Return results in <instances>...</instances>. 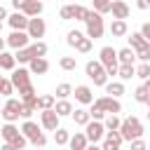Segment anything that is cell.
I'll list each match as a JSON object with an SVG mask.
<instances>
[{
    "mask_svg": "<svg viewBox=\"0 0 150 150\" xmlns=\"http://www.w3.org/2000/svg\"><path fill=\"white\" fill-rule=\"evenodd\" d=\"M117 131L122 134L124 141H134V138H141L143 136V124H141L138 117H127V120H122V124H120Z\"/></svg>",
    "mask_w": 150,
    "mask_h": 150,
    "instance_id": "cell-1",
    "label": "cell"
},
{
    "mask_svg": "<svg viewBox=\"0 0 150 150\" xmlns=\"http://www.w3.org/2000/svg\"><path fill=\"white\" fill-rule=\"evenodd\" d=\"M84 70H87V77H89L96 87H105V82H108V73H105V68H103L101 61H89V63L84 66Z\"/></svg>",
    "mask_w": 150,
    "mask_h": 150,
    "instance_id": "cell-2",
    "label": "cell"
},
{
    "mask_svg": "<svg viewBox=\"0 0 150 150\" xmlns=\"http://www.w3.org/2000/svg\"><path fill=\"white\" fill-rule=\"evenodd\" d=\"M129 42H131V49L136 52V59H141V61H150V42L141 35V30H138V33H131Z\"/></svg>",
    "mask_w": 150,
    "mask_h": 150,
    "instance_id": "cell-3",
    "label": "cell"
},
{
    "mask_svg": "<svg viewBox=\"0 0 150 150\" xmlns=\"http://www.w3.org/2000/svg\"><path fill=\"white\" fill-rule=\"evenodd\" d=\"M98 61L103 63V68H105V73L108 75H117V52L112 49V47H103L101 52H98Z\"/></svg>",
    "mask_w": 150,
    "mask_h": 150,
    "instance_id": "cell-4",
    "label": "cell"
},
{
    "mask_svg": "<svg viewBox=\"0 0 150 150\" xmlns=\"http://www.w3.org/2000/svg\"><path fill=\"white\" fill-rule=\"evenodd\" d=\"M21 131H23V136H26L33 145H38V148H42V145L47 143V138H45V134L40 131V127H38L35 122H30V120H26V122H23Z\"/></svg>",
    "mask_w": 150,
    "mask_h": 150,
    "instance_id": "cell-5",
    "label": "cell"
},
{
    "mask_svg": "<svg viewBox=\"0 0 150 150\" xmlns=\"http://www.w3.org/2000/svg\"><path fill=\"white\" fill-rule=\"evenodd\" d=\"M84 23H87V38H91V40L101 38L103 30H105V26H103V16H101L98 12H89V19H87Z\"/></svg>",
    "mask_w": 150,
    "mask_h": 150,
    "instance_id": "cell-6",
    "label": "cell"
},
{
    "mask_svg": "<svg viewBox=\"0 0 150 150\" xmlns=\"http://www.w3.org/2000/svg\"><path fill=\"white\" fill-rule=\"evenodd\" d=\"M103 134H105V127L101 124V120H89L84 124V136L89 143H98L103 138Z\"/></svg>",
    "mask_w": 150,
    "mask_h": 150,
    "instance_id": "cell-7",
    "label": "cell"
},
{
    "mask_svg": "<svg viewBox=\"0 0 150 150\" xmlns=\"http://www.w3.org/2000/svg\"><path fill=\"white\" fill-rule=\"evenodd\" d=\"M0 117H2L5 122H14V120H19V117H21V101H16V98H9V101L2 105V110H0Z\"/></svg>",
    "mask_w": 150,
    "mask_h": 150,
    "instance_id": "cell-8",
    "label": "cell"
},
{
    "mask_svg": "<svg viewBox=\"0 0 150 150\" xmlns=\"http://www.w3.org/2000/svg\"><path fill=\"white\" fill-rule=\"evenodd\" d=\"M45 30H47V26H45V19H40V16H30V19H28V28H26L28 38H35V40H40V38L45 35Z\"/></svg>",
    "mask_w": 150,
    "mask_h": 150,
    "instance_id": "cell-9",
    "label": "cell"
},
{
    "mask_svg": "<svg viewBox=\"0 0 150 150\" xmlns=\"http://www.w3.org/2000/svg\"><path fill=\"white\" fill-rule=\"evenodd\" d=\"M94 105H98L103 112H120L122 110V105H120V101L115 96H101V98L94 101Z\"/></svg>",
    "mask_w": 150,
    "mask_h": 150,
    "instance_id": "cell-10",
    "label": "cell"
},
{
    "mask_svg": "<svg viewBox=\"0 0 150 150\" xmlns=\"http://www.w3.org/2000/svg\"><path fill=\"white\" fill-rule=\"evenodd\" d=\"M40 122H42V127H45L47 131H56V127H59V115H56V110H54V108L42 110V112H40Z\"/></svg>",
    "mask_w": 150,
    "mask_h": 150,
    "instance_id": "cell-11",
    "label": "cell"
},
{
    "mask_svg": "<svg viewBox=\"0 0 150 150\" xmlns=\"http://www.w3.org/2000/svg\"><path fill=\"white\" fill-rule=\"evenodd\" d=\"M12 84L16 87V89H23V87H28L30 84V70H26V68H16V70H12Z\"/></svg>",
    "mask_w": 150,
    "mask_h": 150,
    "instance_id": "cell-12",
    "label": "cell"
},
{
    "mask_svg": "<svg viewBox=\"0 0 150 150\" xmlns=\"http://www.w3.org/2000/svg\"><path fill=\"white\" fill-rule=\"evenodd\" d=\"M28 33L26 30H12V35L7 38V45L12 49H21V47H28Z\"/></svg>",
    "mask_w": 150,
    "mask_h": 150,
    "instance_id": "cell-13",
    "label": "cell"
},
{
    "mask_svg": "<svg viewBox=\"0 0 150 150\" xmlns=\"http://www.w3.org/2000/svg\"><path fill=\"white\" fill-rule=\"evenodd\" d=\"M28 70H30V73H35V75H45V73L49 70V63H47V59H45V56H35V59H30V61H28Z\"/></svg>",
    "mask_w": 150,
    "mask_h": 150,
    "instance_id": "cell-14",
    "label": "cell"
},
{
    "mask_svg": "<svg viewBox=\"0 0 150 150\" xmlns=\"http://www.w3.org/2000/svg\"><path fill=\"white\" fill-rule=\"evenodd\" d=\"M122 134L120 131H108L105 134V141H103V150H120V145H122Z\"/></svg>",
    "mask_w": 150,
    "mask_h": 150,
    "instance_id": "cell-15",
    "label": "cell"
},
{
    "mask_svg": "<svg viewBox=\"0 0 150 150\" xmlns=\"http://www.w3.org/2000/svg\"><path fill=\"white\" fill-rule=\"evenodd\" d=\"M110 12H112L115 19H127L129 16V5L124 0H112L110 2Z\"/></svg>",
    "mask_w": 150,
    "mask_h": 150,
    "instance_id": "cell-16",
    "label": "cell"
},
{
    "mask_svg": "<svg viewBox=\"0 0 150 150\" xmlns=\"http://www.w3.org/2000/svg\"><path fill=\"white\" fill-rule=\"evenodd\" d=\"M9 26H12L14 30H26V28H28V16H26L23 12H14V14L9 16Z\"/></svg>",
    "mask_w": 150,
    "mask_h": 150,
    "instance_id": "cell-17",
    "label": "cell"
},
{
    "mask_svg": "<svg viewBox=\"0 0 150 150\" xmlns=\"http://www.w3.org/2000/svg\"><path fill=\"white\" fill-rule=\"evenodd\" d=\"M75 98H77L82 105H87V103H94V94H91V89H89L87 84H80V87H75Z\"/></svg>",
    "mask_w": 150,
    "mask_h": 150,
    "instance_id": "cell-18",
    "label": "cell"
},
{
    "mask_svg": "<svg viewBox=\"0 0 150 150\" xmlns=\"http://www.w3.org/2000/svg\"><path fill=\"white\" fill-rule=\"evenodd\" d=\"M16 136H21V131L14 127V122H7V124L0 129V138H2V141H7V143H12Z\"/></svg>",
    "mask_w": 150,
    "mask_h": 150,
    "instance_id": "cell-19",
    "label": "cell"
},
{
    "mask_svg": "<svg viewBox=\"0 0 150 150\" xmlns=\"http://www.w3.org/2000/svg\"><path fill=\"white\" fill-rule=\"evenodd\" d=\"M68 143H70V150H84V148L89 145V141H87V136H84L82 131H75Z\"/></svg>",
    "mask_w": 150,
    "mask_h": 150,
    "instance_id": "cell-20",
    "label": "cell"
},
{
    "mask_svg": "<svg viewBox=\"0 0 150 150\" xmlns=\"http://www.w3.org/2000/svg\"><path fill=\"white\" fill-rule=\"evenodd\" d=\"M21 12H23L28 19H30V16H40V14H42V2H40V0H28Z\"/></svg>",
    "mask_w": 150,
    "mask_h": 150,
    "instance_id": "cell-21",
    "label": "cell"
},
{
    "mask_svg": "<svg viewBox=\"0 0 150 150\" xmlns=\"http://www.w3.org/2000/svg\"><path fill=\"white\" fill-rule=\"evenodd\" d=\"M117 75H120V80H131L136 75V66L134 63H120L117 66Z\"/></svg>",
    "mask_w": 150,
    "mask_h": 150,
    "instance_id": "cell-22",
    "label": "cell"
},
{
    "mask_svg": "<svg viewBox=\"0 0 150 150\" xmlns=\"http://www.w3.org/2000/svg\"><path fill=\"white\" fill-rule=\"evenodd\" d=\"M127 21L124 19H115L112 23H110V33L115 35V38H122V35H127Z\"/></svg>",
    "mask_w": 150,
    "mask_h": 150,
    "instance_id": "cell-23",
    "label": "cell"
},
{
    "mask_svg": "<svg viewBox=\"0 0 150 150\" xmlns=\"http://www.w3.org/2000/svg\"><path fill=\"white\" fill-rule=\"evenodd\" d=\"M54 110H56V115H59V117H66V115H70V112H73V103H70V101H66V98H61L59 103H54Z\"/></svg>",
    "mask_w": 150,
    "mask_h": 150,
    "instance_id": "cell-24",
    "label": "cell"
},
{
    "mask_svg": "<svg viewBox=\"0 0 150 150\" xmlns=\"http://www.w3.org/2000/svg\"><path fill=\"white\" fill-rule=\"evenodd\" d=\"M14 63H16L14 54H9V52H0V68H2V70H14Z\"/></svg>",
    "mask_w": 150,
    "mask_h": 150,
    "instance_id": "cell-25",
    "label": "cell"
},
{
    "mask_svg": "<svg viewBox=\"0 0 150 150\" xmlns=\"http://www.w3.org/2000/svg\"><path fill=\"white\" fill-rule=\"evenodd\" d=\"M134 59H136V52L131 47H124V49L117 52V61L120 63H134Z\"/></svg>",
    "mask_w": 150,
    "mask_h": 150,
    "instance_id": "cell-26",
    "label": "cell"
},
{
    "mask_svg": "<svg viewBox=\"0 0 150 150\" xmlns=\"http://www.w3.org/2000/svg\"><path fill=\"white\" fill-rule=\"evenodd\" d=\"M73 115V120H75V124H80V127H84L89 120H91V115H89V110H84V108H77L75 112H70Z\"/></svg>",
    "mask_w": 150,
    "mask_h": 150,
    "instance_id": "cell-27",
    "label": "cell"
},
{
    "mask_svg": "<svg viewBox=\"0 0 150 150\" xmlns=\"http://www.w3.org/2000/svg\"><path fill=\"white\" fill-rule=\"evenodd\" d=\"M54 103H56V96H52V94H45V96H38V105H35V108H40V110H47V108H54Z\"/></svg>",
    "mask_w": 150,
    "mask_h": 150,
    "instance_id": "cell-28",
    "label": "cell"
},
{
    "mask_svg": "<svg viewBox=\"0 0 150 150\" xmlns=\"http://www.w3.org/2000/svg\"><path fill=\"white\" fill-rule=\"evenodd\" d=\"M120 124H122V120L117 117V112H110V115L105 117V122H103V127H105L108 131H117V129H120Z\"/></svg>",
    "mask_w": 150,
    "mask_h": 150,
    "instance_id": "cell-29",
    "label": "cell"
},
{
    "mask_svg": "<svg viewBox=\"0 0 150 150\" xmlns=\"http://www.w3.org/2000/svg\"><path fill=\"white\" fill-rule=\"evenodd\" d=\"M70 12H73V19H80V21L89 19V9L82 7V5H70Z\"/></svg>",
    "mask_w": 150,
    "mask_h": 150,
    "instance_id": "cell-30",
    "label": "cell"
},
{
    "mask_svg": "<svg viewBox=\"0 0 150 150\" xmlns=\"http://www.w3.org/2000/svg\"><path fill=\"white\" fill-rule=\"evenodd\" d=\"M28 49H30L33 59H35V56H45V54H47V45H45V42H40V40H35L33 45H28Z\"/></svg>",
    "mask_w": 150,
    "mask_h": 150,
    "instance_id": "cell-31",
    "label": "cell"
},
{
    "mask_svg": "<svg viewBox=\"0 0 150 150\" xmlns=\"http://www.w3.org/2000/svg\"><path fill=\"white\" fill-rule=\"evenodd\" d=\"M105 91L112 94V96L117 98V96L124 94V84H122V82H105Z\"/></svg>",
    "mask_w": 150,
    "mask_h": 150,
    "instance_id": "cell-32",
    "label": "cell"
},
{
    "mask_svg": "<svg viewBox=\"0 0 150 150\" xmlns=\"http://www.w3.org/2000/svg\"><path fill=\"white\" fill-rule=\"evenodd\" d=\"M54 141H56V145H66V143L70 141V131L56 127V131H54Z\"/></svg>",
    "mask_w": 150,
    "mask_h": 150,
    "instance_id": "cell-33",
    "label": "cell"
},
{
    "mask_svg": "<svg viewBox=\"0 0 150 150\" xmlns=\"http://www.w3.org/2000/svg\"><path fill=\"white\" fill-rule=\"evenodd\" d=\"M14 59H16L19 63H28V61L33 59V54H30V49H28V47H21V49H16Z\"/></svg>",
    "mask_w": 150,
    "mask_h": 150,
    "instance_id": "cell-34",
    "label": "cell"
},
{
    "mask_svg": "<svg viewBox=\"0 0 150 150\" xmlns=\"http://www.w3.org/2000/svg\"><path fill=\"white\" fill-rule=\"evenodd\" d=\"M136 75H138L141 80H148V77H150V61H141V66L136 68Z\"/></svg>",
    "mask_w": 150,
    "mask_h": 150,
    "instance_id": "cell-35",
    "label": "cell"
},
{
    "mask_svg": "<svg viewBox=\"0 0 150 150\" xmlns=\"http://www.w3.org/2000/svg\"><path fill=\"white\" fill-rule=\"evenodd\" d=\"M94 12L108 14V12H110V0H94Z\"/></svg>",
    "mask_w": 150,
    "mask_h": 150,
    "instance_id": "cell-36",
    "label": "cell"
},
{
    "mask_svg": "<svg viewBox=\"0 0 150 150\" xmlns=\"http://www.w3.org/2000/svg\"><path fill=\"white\" fill-rule=\"evenodd\" d=\"M70 94H73V87H70L68 82H61V84L56 87V96H59V98H66V96H70Z\"/></svg>",
    "mask_w": 150,
    "mask_h": 150,
    "instance_id": "cell-37",
    "label": "cell"
},
{
    "mask_svg": "<svg viewBox=\"0 0 150 150\" xmlns=\"http://www.w3.org/2000/svg\"><path fill=\"white\" fill-rule=\"evenodd\" d=\"M82 38H84V35H82L80 30H70V33H68V38H66V42H68L70 47H77V42H80Z\"/></svg>",
    "mask_w": 150,
    "mask_h": 150,
    "instance_id": "cell-38",
    "label": "cell"
},
{
    "mask_svg": "<svg viewBox=\"0 0 150 150\" xmlns=\"http://www.w3.org/2000/svg\"><path fill=\"white\" fill-rule=\"evenodd\" d=\"M59 66H61L63 70H75V66H77V61H75L73 56H63V59L59 61Z\"/></svg>",
    "mask_w": 150,
    "mask_h": 150,
    "instance_id": "cell-39",
    "label": "cell"
},
{
    "mask_svg": "<svg viewBox=\"0 0 150 150\" xmlns=\"http://www.w3.org/2000/svg\"><path fill=\"white\" fill-rule=\"evenodd\" d=\"M80 54H87L89 49H91V38H82L80 42H77V47H75Z\"/></svg>",
    "mask_w": 150,
    "mask_h": 150,
    "instance_id": "cell-40",
    "label": "cell"
},
{
    "mask_svg": "<svg viewBox=\"0 0 150 150\" xmlns=\"http://www.w3.org/2000/svg\"><path fill=\"white\" fill-rule=\"evenodd\" d=\"M12 91H14L12 80H5V77H2V80H0V94H2V96H7V94H12Z\"/></svg>",
    "mask_w": 150,
    "mask_h": 150,
    "instance_id": "cell-41",
    "label": "cell"
},
{
    "mask_svg": "<svg viewBox=\"0 0 150 150\" xmlns=\"http://www.w3.org/2000/svg\"><path fill=\"white\" fill-rule=\"evenodd\" d=\"M134 98H136L138 103H145V101H148V89H145V87L141 84V87L136 89V94H134Z\"/></svg>",
    "mask_w": 150,
    "mask_h": 150,
    "instance_id": "cell-42",
    "label": "cell"
},
{
    "mask_svg": "<svg viewBox=\"0 0 150 150\" xmlns=\"http://www.w3.org/2000/svg\"><path fill=\"white\" fill-rule=\"evenodd\" d=\"M26 143H28V138H26L23 134H21V136H16V138L12 141V145H14L16 150H23V148H26Z\"/></svg>",
    "mask_w": 150,
    "mask_h": 150,
    "instance_id": "cell-43",
    "label": "cell"
},
{
    "mask_svg": "<svg viewBox=\"0 0 150 150\" xmlns=\"http://www.w3.org/2000/svg\"><path fill=\"white\" fill-rule=\"evenodd\" d=\"M89 115H91V120H103V117H105V112H103L98 105H94V108L89 110Z\"/></svg>",
    "mask_w": 150,
    "mask_h": 150,
    "instance_id": "cell-44",
    "label": "cell"
},
{
    "mask_svg": "<svg viewBox=\"0 0 150 150\" xmlns=\"http://www.w3.org/2000/svg\"><path fill=\"white\" fill-rule=\"evenodd\" d=\"M131 150H145V141L143 138H134L131 141Z\"/></svg>",
    "mask_w": 150,
    "mask_h": 150,
    "instance_id": "cell-45",
    "label": "cell"
},
{
    "mask_svg": "<svg viewBox=\"0 0 150 150\" xmlns=\"http://www.w3.org/2000/svg\"><path fill=\"white\" fill-rule=\"evenodd\" d=\"M61 19H73V12H70V5H66V7H61Z\"/></svg>",
    "mask_w": 150,
    "mask_h": 150,
    "instance_id": "cell-46",
    "label": "cell"
},
{
    "mask_svg": "<svg viewBox=\"0 0 150 150\" xmlns=\"http://www.w3.org/2000/svg\"><path fill=\"white\" fill-rule=\"evenodd\" d=\"M33 110H35V108H30V105H23V103H21V117H26V120H28V117L33 115Z\"/></svg>",
    "mask_w": 150,
    "mask_h": 150,
    "instance_id": "cell-47",
    "label": "cell"
},
{
    "mask_svg": "<svg viewBox=\"0 0 150 150\" xmlns=\"http://www.w3.org/2000/svg\"><path fill=\"white\" fill-rule=\"evenodd\" d=\"M19 94H21V98H23V96H30V94H35V89H33V84H28V87L19 89Z\"/></svg>",
    "mask_w": 150,
    "mask_h": 150,
    "instance_id": "cell-48",
    "label": "cell"
},
{
    "mask_svg": "<svg viewBox=\"0 0 150 150\" xmlns=\"http://www.w3.org/2000/svg\"><path fill=\"white\" fill-rule=\"evenodd\" d=\"M141 35L150 42V23H143V26H141Z\"/></svg>",
    "mask_w": 150,
    "mask_h": 150,
    "instance_id": "cell-49",
    "label": "cell"
},
{
    "mask_svg": "<svg viewBox=\"0 0 150 150\" xmlns=\"http://www.w3.org/2000/svg\"><path fill=\"white\" fill-rule=\"evenodd\" d=\"M26 2H28V0H12V5H14V9H16V12H19V9H23V7H26Z\"/></svg>",
    "mask_w": 150,
    "mask_h": 150,
    "instance_id": "cell-50",
    "label": "cell"
},
{
    "mask_svg": "<svg viewBox=\"0 0 150 150\" xmlns=\"http://www.w3.org/2000/svg\"><path fill=\"white\" fill-rule=\"evenodd\" d=\"M136 7H138V9H148V7H150V0H138Z\"/></svg>",
    "mask_w": 150,
    "mask_h": 150,
    "instance_id": "cell-51",
    "label": "cell"
},
{
    "mask_svg": "<svg viewBox=\"0 0 150 150\" xmlns=\"http://www.w3.org/2000/svg\"><path fill=\"white\" fill-rule=\"evenodd\" d=\"M0 150H16V148H14V145H12V143H7V141H5V143H2V145H0Z\"/></svg>",
    "mask_w": 150,
    "mask_h": 150,
    "instance_id": "cell-52",
    "label": "cell"
},
{
    "mask_svg": "<svg viewBox=\"0 0 150 150\" xmlns=\"http://www.w3.org/2000/svg\"><path fill=\"white\" fill-rule=\"evenodd\" d=\"M2 19H7V12H5V7L0 5V21H2Z\"/></svg>",
    "mask_w": 150,
    "mask_h": 150,
    "instance_id": "cell-53",
    "label": "cell"
},
{
    "mask_svg": "<svg viewBox=\"0 0 150 150\" xmlns=\"http://www.w3.org/2000/svg\"><path fill=\"white\" fill-rule=\"evenodd\" d=\"M84 150H103V148H98V145H96V143H91V145H87V148H84Z\"/></svg>",
    "mask_w": 150,
    "mask_h": 150,
    "instance_id": "cell-54",
    "label": "cell"
},
{
    "mask_svg": "<svg viewBox=\"0 0 150 150\" xmlns=\"http://www.w3.org/2000/svg\"><path fill=\"white\" fill-rule=\"evenodd\" d=\"M143 87H145V89H148V94H150V77H148V80L143 82Z\"/></svg>",
    "mask_w": 150,
    "mask_h": 150,
    "instance_id": "cell-55",
    "label": "cell"
},
{
    "mask_svg": "<svg viewBox=\"0 0 150 150\" xmlns=\"http://www.w3.org/2000/svg\"><path fill=\"white\" fill-rule=\"evenodd\" d=\"M5 45H7V40H2V38H0V52H5Z\"/></svg>",
    "mask_w": 150,
    "mask_h": 150,
    "instance_id": "cell-56",
    "label": "cell"
},
{
    "mask_svg": "<svg viewBox=\"0 0 150 150\" xmlns=\"http://www.w3.org/2000/svg\"><path fill=\"white\" fill-rule=\"evenodd\" d=\"M145 103H148V108H150V94H148V101H145Z\"/></svg>",
    "mask_w": 150,
    "mask_h": 150,
    "instance_id": "cell-57",
    "label": "cell"
},
{
    "mask_svg": "<svg viewBox=\"0 0 150 150\" xmlns=\"http://www.w3.org/2000/svg\"><path fill=\"white\" fill-rule=\"evenodd\" d=\"M148 120H150V110H148Z\"/></svg>",
    "mask_w": 150,
    "mask_h": 150,
    "instance_id": "cell-58",
    "label": "cell"
},
{
    "mask_svg": "<svg viewBox=\"0 0 150 150\" xmlns=\"http://www.w3.org/2000/svg\"><path fill=\"white\" fill-rule=\"evenodd\" d=\"M0 30H2V21H0Z\"/></svg>",
    "mask_w": 150,
    "mask_h": 150,
    "instance_id": "cell-59",
    "label": "cell"
},
{
    "mask_svg": "<svg viewBox=\"0 0 150 150\" xmlns=\"http://www.w3.org/2000/svg\"><path fill=\"white\" fill-rule=\"evenodd\" d=\"M0 80H2V75H0Z\"/></svg>",
    "mask_w": 150,
    "mask_h": 150,
    "instance_id": "cell-60",
    "label": "cell"
},
{
    "mask_svg": "<svg viewBox=\"0 0 150 150\" xmlns=\"http://www.w3.org/2000/svg\"><path fill=\"white\" fill-rule=\"evenodd\" d=\"M0 110H2V108H0Z\"/></svg>",
    "mask_w": 150,
    "mask_h": 150,
    "instance_id": "cell-61",
    "label": "cell"
}]
</instances>
